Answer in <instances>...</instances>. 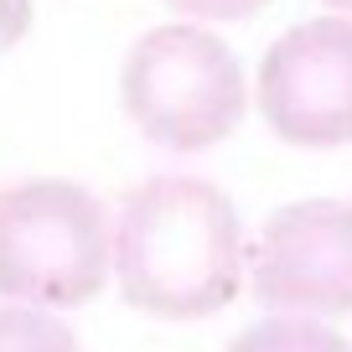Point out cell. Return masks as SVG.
Segmentation results:
<instances>
[{"label": "cell", "instance_id": "cell-3", "mask_svg": "<svg viewBox=\"0 0 352 352\" xmlns=\"http://www.w3.org/2000/svg\"><path fill=\"white\" fill-rule=\"evenodd\" d=\"M114 275V218L78 182H16L0 192V296L26 306H88Z\"/></svg>", "mask_w": 352, "mask_h": 352}, {"label": "cell", "instance_id": "cell-4", "mask_svg": "<svg viewBox=\"0 0 352 352\" xmlns=\"http://www.w3.org/2000/svg\"><path fill=\"white\" fill-rule=\"evenodd\" d=\"M259 114L285 145H352V16H316L280 36L259 63Z\"/></svg>", "mask_w": 352, "mask_h": 352}, {"label": "cell", "instance_id": "cell-2", "mask_svg": "<svg viewBox=\"0 0 352 352\" xmlns=\"http://www.w3.org/2000/svg\"><path fill=\"white\" fill-rule=\"evenodd\" d=\"M120 104L151 145L202 155L243 124L249 78L223 36L197 21H171L151 26L124 52Z\"/></svg>", "mask_w": 352, "mask_h": 352}, {"label": "cell", "instance_id": "cell-8", "mask_svg": "<svg viewBox=\"0 0 352 352\" xmlns=\"http://www.w3.org/2000/svg\"><path fill=\"white\" fill-rule=\"evenodd\" d=\"M166 6L192 16V21H243V16L264 11L270 0H166Z\"/></svg>", "mask_w": 352, "mask_h": 352}, {"label": "cell", "instance_id": "cell-10", "mask_svg": "<svg viewBox=\"0 0 352 352\" xmlns=\"http://www.w3.org/2000/svg\"><path fill=\"white\" fill-rule=\"evenodd\" d=\"M331 11H342V16H352V0H327Z\"/></svg>", "mask_w": 352, "mask_h": 352}, {"label": "cell", "instance_id": "cell-5", "mask_svg": "<svg viewBox=\"0 0 352 352\" xmlns=\"http://www.w3.org/2000/svg\"><path fill=\"white\" fill-rule=\"evenodd\" d=\"M249 290L270 311L347 316L352 311V202H290L249 249Z\"/></svg>", "mask_w": 352, "mask_h": 352}, {"label": "cell", "instance_id": "cell-6", "mask_svg": "<svg viewBox=\"0 0 352 352\" xmlns=\"http://www.w3.org/2000/svg\"><path fill=\"white\" fill-rule=\"evenodd\" d=\"M228 352H352L337 327H321V316H296V311H275V316L243 327L228 342Z\"/></svg>", "mask_w": 352, "mask_h": 352}, {"label": "cell", "instance_id": "cell-7", "mask_svg": "<svg viewBox=\"0 0 352 352\" xmlns=\"http://www.w3.org/2000/svg\"><path fill=\"white\" fill-rule=\"evenodd\" d=\"M0 352H83L78 331L52 316V306L6 300L0 306Z\"/></svg>", "mask_w": 352, "mask_h": 352}, {"label": "cell", "instance_id": "cell-1", "mask_svg": "<svg viewBox=\"0 0 352 352\" xmlns=\"http://www.w3.org/2000/svg\"><path fill=\"white\" fill-rule=\"evenodd\" d=\"M249 254L223 187L202 176H151L114 218V285L155 321L218 316L243 285Z\"/></svg>", "mask_w": 352, "mask_h": 352}, {"label": "cell", "instance_id": "cell-9", "mask_svg": "<svg viewBox=\"0 0 352 352\" xmlns=\"http://www.w3.org/2000/svg\"><path fill=\"white\" fill-rule=\"evenodd\" d=\"M32 26V0H0V52H11Z\"/></svg>", "mask_w": 352, "mask_h": 352}]
</instances>
